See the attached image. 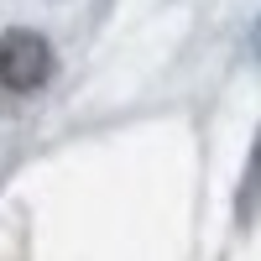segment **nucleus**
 Instances as JSON below:
<instances>
[{
  "instance_id": "1",
  "label": "nucleus",
  "mask_w": 261,
  "mask_h": 261,
  "mask_svg": "<svg viewBox=\"0 0 261 261\" xmlns=\"http://www.w3.org/2000/svg\"><path fill=\"white\" fill-rule=\"evenodd\" d=\"M47 73H53V53H47V42H42L37 32L0 37V89L32 94V89L47 84Z\"/></svg>"
}]
</instances>
